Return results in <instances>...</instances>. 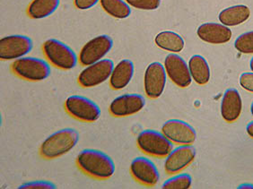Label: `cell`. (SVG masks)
I'll return each instance as SVG.
<instances>
[{
  "label": "cell",
  "mask_w": 253,
  "mask_h": 189,
  "mask_svg": "<svg viewBox=\"0 0 253 189\" xmlns=\"http://www.w3.org/2000/svg\"><path fill=\"white\" fill-rule=\"evenodd\" d=\"M129 170L132 177L146 187H155L160 180V172L155 162L144 156L132 160Z\"/></svg>",
  "instance_id": "15"
},
{
  "label": "cell",
  "mask_w": 253,
  "mask_h": 189,
  "mask_svg": "<svg viewBox=\"0 0 253 189\" xmlns=\"http://www.w3.org/2000/svg\"><path fill=\"white\" fill-rule=\"evenodd\" d=\"M240 86L245 91L253 93V72H244L239 77Z\"/></svg>",
  "instance_id": "28"
},
{
  "label": "cell",
  "mask_w": 253,
  "mask_h": 189,
  "mask_svg": "<svg viewBox=\"0 0 253 189\" xmlns=\"http://www.w3.org/2000/svg\"><path fill=\"white\" fill-rule=\"evenodd\" d=\"M11 69L18 77L30 82L43 81L51 73L50 64L48 60L28 56L14 60Z\"/></svg>",
  "instance_id": "3"
},
{
  "label": "cell",
  "mask_w": 253,
  "mask_h": 189,
  "mask_svg": "<svg viewBox=\"0 0 253 189\" xmlns=\"http://www.w3.org/2000/svg\"><path fill=\"white\" fill-rule=\"evenodd\" d=\"M42 50L49 64L59 69L71 70L79 62L78 56L72 48L59 39H47L42 45Z\"/></svg>",
  "instance_id": "4"
},
{
  "label": "cell",
  "mask_w": 253,
  "mask_h": 189,
  "mask_svg": "<svg viewBox=\"0 0 253 189\" xmlns=\"http://www.w3.org/2000/svg\"><path fill=\"white\" fill-rule=\"evenodd\" d=\"M100 0H74V5L79 10H88L97 5Z\"/></svg>",
  "instance_id": "29"
},
{
  "label": "cell",
  "mask_w": 253,
  "mask_h": 189,
  "mask_svg": "<svg viewBox=\"0 0 253 189\" xmlns=\"http://www.w3.org/2000/svg\"><path fill=\"white\" fill-rule=\"evenodd\" d=\"M100 4L108 15L117 19H126L131 15V6L126 0H100Z\"/></svg>",
  "instance_id": "23"
},
{
  "label": "cell",
  "mask_w": 253,
  "mask_h": 189,
  "mask_svg": "<svg viewBox=\"0 0 253 189\" xmlns=\"http://www.w3.org/2000/svg\"><path fill=\"white\" fill-rule=\"evenodd\" d=\"M155 43L158 48L170 53H180L185 47L184 39L172 31H164L156 34Z\"/></svg>",
  "instance_id": "21"
},
{
  "label": "cell",
  "mask_w": 253,
  "mask_h": 189,
  "mask_svg": "<svg viewBox=\"0 0 253 189\" xmlns=\"http://www.w3.org/2000/svg\"><path fill=\"white\" fill-rule=\"evenodd\" d=\"M238 189H253V185L252 184H244L241 185L240 187H238Z\"/></svg>",
  "instance_id": "31"
},
{
  "label": "cell",
  "mask_w": 253,
  "mask_h": 189,
  "mask_svg": "<svg viewBox=\"0 0 253 189\" xmlns=\"http://www.w3.org/2000/svg\"><path fill=\"white\" fill-rule=\"evenodd\" d=\"M114 66L113 60L110 58H103L98 62L89 65L79 74L78 83L84 88L98 86L110 79Z\"/></svg>",
  "instance_id": "7"
},
{
  "label": "cell",
  "mask_w": 253,
  "mask_h": 189,
  "mask_svg": "<svg viewBox=\"0 0 253 189\" xmlns=\"http://www.w3.org/2000/svg\"><path fill=\"white\" fill-rule=\"evenodd\" d=\"M197 155L196 148L192 145H180L170 151L165 160V170L169 175L181 172L189 167Z\"/></svg>",
  "instance_id": "13"
},
{
  "label": "cell",
  "mask_w": 253,
  "mask_h": 189,
  "mask_svg": "<svg viewBox=\"0 0 253 189\" xmlns=\"http://www.w3.org/2000/svg\"><path fill=\"white\" fill-rule=\"evenodd\" d=\"M164 66L167 76L180 88H187L192 82L189 65L178 53L168 54L165 58Z\"/></svg>",
  "instance_id": "12"
},
{
  "label": "cell",
  "mask_w": 253,
  "mask_h": 189,
  "mask_svg": "<svg viewBox=\"0 0 253 189\" xmlns=\"http://www.w3.org/2000/svg\"><path fill=\"white\" fill-rule=\"evenodd\" d=\"M34 41L28 36L14 34L0 39L1 60H16L24 58L33 50Z\"/></svg>",
  "instance_id": "8"
},
{
  "label": "cell",
  "mask_w": 253,
  "mask_h": 189,
  "mask_svg": "<svg viewBox=\"0 0 253 189\" xmlns=\"http://www.w3.org/2000/svg\"><path fill=\"white\" fill-rule=\"evenodd\" d=\"M126 3L136 9L154 11L160 7L161 0H126Z\"/></svg>",
  "instance_id": "26"
},
{
  "label": "cell",
  "mask_w": 253,
  "mask_h": 189,
  "mask_svg": "<svg viewBox=\"0 0 253 189\" xmlns=\"http://www.w3.org/2000/svg\"><path fill=\"white\" fill-rule=\"evenodd\" d=\"M113 39L111 36L102 34L98 35L84 45L78 56L79 63L84 67L103 59L112 48Z\"/></svg>",
  "instance_id": "9"
},
{
  "label": "cell",
  "mask_w": 253,
  "mask_h": 189,
  "mask_svg": "<svg viewBox=\"0 0 253 189\" xmlns=\"http://www.w3.org/2000/svg\"><path fill=\"white\" fill-rule=\"evenodd\" d=\"M146 106V99L138 93H126L115 98L110 104L109 112L115 117L132 116Z\"/></svg>",
  "instance_id": "14"
},
{
  "label": "cell",
  "mask_w": 253,
  "mask_h": 189,
  "mask_svg": "<svg viewBox=\"0 0 253 189\" xmlns=\"http://www.w3.org/2000/svg\"><path fill=\"white\" fill-rule=\"evenodd\" d=\"M189 68L192 80L199 85H205L211 77L210 64L201 55H193L189 60Z\"/></svg>",
  "instance_id": "20"
},
{
  "label": "cell",
  "mask_w": 253,
  "mask_h": 189,
  "mask_svg": "<svg viewBox=\"0 0 253 189\" xmlns=\"http://www.w3.org/2000/svg\"><path fill=\"white\" fill-rule=\"evenodd\" d=\"M136 145L144 153L156 158H166L174 148L173 143L163 132L154 129L140 132L136 137Z\"/></svg>",
  "instance_id": "5"
},
{
  "label": "cell",
  "mask_w": 253,
  "mask_h": 189,
  "mask_svg": "<svg viewBox=\"0 0 253 189\" xmlns=\"http://www.w3.org/2000/svg\"><path fill=\"white\" fill-rule=\"evenodd\" d=\"M246 133L248 134V136L253 139V120L249 122L246 126Z\"/></svg>",
  "instance_id": "30"
},
{
  "label": "cell",
  "mask_w": 253,
  "mask_h": 189,
  "mask_svg": "<svg viewBox=\"0 0 253 189\" xmlns=\"http://www.w3.org/2000/svg\"><path fill=\"white\" fill-rule=\"evenodd\" d=\"M167 82V74L163 64L155 61L149 64L144 75V90L146 96L155 100L164 93Z\"/></svg>",
  "instance_id": "11"
},
{
  "label": "cell",
  "mask_w": 253,
  "mask_h": 189,
  "mask_svg": "<svg viewBox=\"0 0 253 189\" xmlns=\"http://www.w3.org/2000/svg\"><path fill=\"white\" fill-rule=\"evenodd\" d=\"M135 74V65L130 59H122L114 66L110 77V86L116 91L126 87Z\"/></svg>",
  "instance_id": "18"
},
{
  "label": "cell",
  "mask_w": 253,
  "mask_h": 189,
  "mask_svg": "<svg viewBox=\"0 0 253 189\" xmlns=\"http://www.w3.org/2000/svg\"><path fill=\"white\" fill-rule=\"evenodd\" d=\"M234 46L240 53L253 55V31L239 35L234 40Z\"/></svg>",
  "instance_id": "25"
},
{
  "label": "cell",
  "mask_w": 253,
  "mask_h": 189,
  "mask_svg": "<svg viewBox=\"0 0 253 189\" xmlns=\"http://www.w3.org/2000/svg\"><path fill=\"white\" fill-rule=\"evenodd\" d=\"M250 68H251V70L253 72V57L250 60Z\"/></svg>",
  "instance_id": "32"
},
{
  "label": "cell",
  "mask_w": 253,
  "mask_h": 189,
  "mask_svg": "<svg viewBox=\"0 0 253 189\" xmlns=\"http://www.w3.org/2000/svg\"><path fill=\"white\" fill-rule=\"evenodd\" d=\"M197 35L206 43L219 45L229 42L232 39L233 32L230 27L221 23L209 22L198 27Z\"/></svg>",
  "instance_id": "16"
},
{
  "label": "cell",
  "mask_w": 253,
  "mask_h": 189,
  "mask_svg": "<svg viewBox=\"0 0 253 189\" xmlns=\"http://www.w3.org/2000/svg\"><path fill=\"white\" fill-rule=\"evenodd\" d=\"M65 110L74 118L88 123L96 121L102 114L97 103L82 95H71L67 98Z\"/></svg>",
  "instance_id": "6"
},
{
  "label": "cell",
  "mask_w": 253,
  "mask_h": 189,
  "mask_svg": "<svg viewBox=\"0 0 253 189\" xmlns=\"http://www.w3.org/2000/svg\"><path fill=\"white\" fill-rule=\"evenodd\" d=\"M56 188V185L48 180H35L18 187L19 189H55Z\"/></svg>",
  "instance_id": "27"
},
{
  "label": "cell",
  "mask_w": 253,
  "mask_h": 189,
  "mask_svg": "<svg viewBox=\"0 0 253 189\" xmlns=\"http://www.w3.org/2000/svg\"><path fill=\"white\" fill-rule=\"evenodd\" d=\"M77 164L84 173L95 180H108L115 172L112 157L102 151L84 149L77 157Z\"/></svg>",
  "instance_id": "1"
},
{
  "label": "cell",
  "mask_w": 253,
  "mask_h": 189,
  "mask_svg": "<svg viewBox=\"0 0 253 189\" xmlns=\"http://www.w3.org/2000/svg\"><path fill=\"white\" fill-rule=\"evenodd\" d=\"M251 113H252V115L253 116V101L252 102V104H251Z\"/></svg>",
  "instance_id": "33"
},
{
  "label": "cell",
  "mask_w": 253,
  "mask_h": 189,
  "mask_svg": "<svg viewBox=\"0 0 253 189\" xmlns=\"http://www.w3.org/2000/svg\"><path fill=\"white\" fill-rule=\"evenodd\" d=\"M161 131L170 142L178 146L193 145L197 139V132L194 127L178 118H171L165 122Z\"/></svg>",
  "instance_id": "10"
},
{
  "label": "cell",
  "mask_w": 253,
  "mask_h": 189,
  "mask_svg": "<svg viewBox=\"0 0 253 189\" xmlns=\"http://www.w3.org/2000/svg\"><path fill=\"white\" fill-rule=\"evenodd\" d=\"M60 0H33L27 8V15L32 19L47 18L59 8Z\"/></svg>",
  "instance_id": "22"
},
{
  "label": "cell",
  "mask_w": 253,
  "mask_h": 189,
  "mask_svg": "<svg viewBox=\"0 0 253 189\" xmlns=\"http://www.w3.org/2000/svg\"><path fill=\"white\" fill-rule=\"evenodd\" d=\"M192 177L189 173H177L170 179L166 180L163 185V189H188L191 188Z\"/></svg>",
  "instance_id": "24"
},
{
  "label": "cell",
  "mask_w": 253,
  "mask_h": 189,
  "mask_svg": "<svg viewBox=\"0 0 253 189\" xmlns=\"http://www.w3.org/2000/svg\"><path fill=\"white\" fill-rule=\"evenodd\" d=\"M79 134L74 128H63L48 136L40 147V154L46 160L67 154L78 145Z\"/></svg>",
  "instance_id": "2"
},
{
  "label": "cell",
  "mask_w": 253,
  "mask_h": 189,
  "mask_svg": "<svg viewBox=\"0 0 253 189\" xmlns=\"http://www.w3.org/2000/svg\"><path fill=\"white\" fill-rule=\"evenodd\" d=\"M243 112V99L238 90L228 88L224 91L221 100L220 112L226 123L237 121Z\"/></svg>",
  "instance_id": "17"
},
{
  "label": "cell",
  "mask_w": 253,
  "mask_h": 189,
  "mask_svg": "<svg viewBox=\"0 0 253 189\" xmlns=\"http://www.w3.org/2000/svg\"><path fill=\"white\" fill-rule=\"evenodd\" d=\"M250 16L251 10L247 5H235L222 10L218 15V20L225 26L234 27L244 24Z\"/></svg>",
  "instance_id": "19"
}]
</instances>
